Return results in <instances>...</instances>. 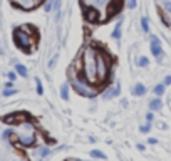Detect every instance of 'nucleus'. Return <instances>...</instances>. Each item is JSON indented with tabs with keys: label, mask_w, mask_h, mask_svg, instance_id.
Masks as SVG:
<instances>
[{
	"label": "nucleus",
	"mask_w": 171,
	"mask_h": 161,
	"mask_svg": "<svg viewBox=\"0 0 171 161\" xmlns=\"http://www.w3.org/2000/svg\"><path fill=\"white\" fill-rule=\"evenodd\" d=\"M82 62H84V71L86 76L89 79H97V72H96V60H94V52L92 49H87L82 57Z\"/></svg>",
	"instance_id": "f257e3e1"
},
{
	"label": "nucleus",
	"mask_w": 171,
	"mask_h": 161,
	"mask_svg": "<svg viewBox=\"0 0 171 161\" xmlns=\"http://www.w3.org/2000/svg\"><path fill=\"white\" fill-rule=\"evenodd\" d=\"M13 39H15V42H17L19 47H22V49H29L30 44H32V40H30V37L24 32L22 29L15 30L13 32Z\"/></svg>",
	"instance_id": "f03ea898"
},
{
	"label": "nucleus",
	"mask_w": 171,
	"mask_h": 161,
	"mask_svg": "<svg viewBox=\"0 0 171 161\" xmlns=\"http://www.w3.org/2000/svg\"><path fill=\"white\" fill-rule=\"evenodd\" d=\"M96 72H97V79H104L107 76V60L103 54L97 55L96 59Z\"/></svg>",
	"instance_id": "7ed1b4c3"
},
{
	"label": "nucleus",
	"mask_w": 171,
	"mask_h": 161,
	"mask_svg": "<svg viewBox=\"0 0 171 161\" xmlns=\"http://www.w3.org/2000/svg\"><path fill=\"white\" fill-rule=\"evenodd\" d=\"M74 89H76V92L77 94H81V96H86V98H94L96 96V92L94 91H89V89H86L84 86L81 84V82H74Z\"/></svg>",
	"instance_id": "20e7f679"
},
{
	"label": "nucleus",
	"mask_w": 171,
	"mask_h": 161,
	"mask_svg": "<svg viewBox=\"0 0 171 161\" xmlns=\"http://www.w3.org/2000/svg\"><path fill=\"white\" fill-rule=\"evenodd\" d=\"M19 141H20V144H24V146H32V144L35 143V136L34 134H22L20 138H19Z\"/></svg>",
	"instance_id": "39448f33"
},
{
	"label": "nucleus",
	"mask_w": 171,
	"mask_h": 161,
	"mask_svg": "<svg viewBox=\"0 0 171 161\" xmlns=\"http://www.w3.org/2000/svg\"><path fill=\"white\" fill-rule=\"evenodd\" d=\"M151 51H153V54L156 55V57H159V55L163 54L161 45H159V40H158L156 37H153V39H151Z\"/></svg>",
	"instance_id": "423d86ee"
},
{
	"label": "nucleus",
	"mask_w": 171,
	"mask_h": 161,
	"mask_svg": "<svg viewBox=\"0 0 171 161\" xmlns=\"http://www.w3.org/2000/svg\"><path fill=\"white\" fill-rule=\"evenodd\" d=\"M17 4L20 5L22 9L25 10H32L35 7V0H17Z\"/></svg>",
	"instance_id": "0eeeda50"
},
{
	"label": "nucleus",
	"mask_w": 171,
	"mask_h": 161,
	"mask_svg": "<svg viewBox=\"0 0 171 161\" xmlns=\"http://www.w3.org/2000/svg\"><path fill=\"white\" fill-rule=\"evenodd\" d=\"M116 94H119V86H114V87H111V89H107L104 96H106L107 99H111V98H114Z\"/></svg>",
	"instance_id": "6e6552de"
},
{
	"label": "nucleus",
	"mask_w": 171,
	"mask_h": 161,
	"mask_svg": "<svg viewBox=\"0 0 171 161\" xmlns=\"http://www.w3.org/2000/svg\"><path fill=\"white\" fill-rule=\"evenodd\" d=\"M22 118V114H10L5 118V123H9V124H13V123H20L19 119Z\"/></svg>",
	"instance_id": "1a4fd4ad"
},
{
	"label": "nucleus",
	"mask_w": 171,
	"mask_h": 161,
	"mask_svg": "<svg viewBox=\"0 0 171 161\" xmlns=\"http://www.w3.org/2000/svg\"><path fill=\"white\" fill-rule=\"evenodd\" d=\"M60 96H62L64 101H67V99H69V84H67V82L62 84V87H60Z\"/></svg>",
	"instance_id": "9d476101"
},
{
	"label": "nucleus",
	"mask_w": 171,
	"mask_h": 161,
	"mask_svg": "<svg viewBox=\"0 0 171 161\" xmlns=\"http://www.w3.org/2000/svg\"><path fill=\"white\" fill-rule=\"evenodd\" d=\"M107 4H109V0H92V5L96 9H104Z\"/></svg>",
	"instance_id": "9b49d317"
},
{
	"label": "nucleus",
	"mask_w": 171,
	"mask_h": 161,
	"mask_svg": "<svg viewBox=\"0 0 171 161\" xmlns=\"http://www.w3.org/2000/svg\"><path fill=\"white\" fill-rule=\"evenodd\" d=\"M161 106H163V102L159 101V99H153V101L149 102V107L153 111H158V109H161Z\"/></svg>",
	"instance_id": "f8f14e48"
},
{
	"label": "nucleus",
	"mask_w": 171,
	"mask_h": 161,
	"mask_svg": "<svg viewBox=\"0 0 171 161\" xmlns=\"http://www.w3.org/2000/svg\"><path fill=\"white\" fill-rule=\"evenodd\" d=\"M144 92H146V87L143 84H138L136 87H134V94H136V96H143Z\"/></svg>",
	"instance_id": "ddd939ff"
},
{
	"label": "nucleus",
	"mask_w": 171,
	"mask_h": 161,
	"mask_svg": "<svg viewBox=\"0 0 171 161\" xmlns=\"http://www.w3.org/2000/svg\"><path fill=\"white\" fill-rule=\"evenodd\" d=\"M161 7L166 10L168 13H171V0H163V2H161Z\"/></svg>",
	"instance_id": "4468645a"
},
{
	"label": "nucleus",
	"mask_w": 171,
	"mask_h": 161,
	"mask_svg": "<svg viewBox=\"0 0 171 161\" xmlns=\"http://www.w3.org/2000/svg\"><path fill=\"white\" fill-rule=\"evenodd\" d=\"M15 71H17V74H20V76L25 77L27 76V69L22 66V64H17V67H15Z\"/></svg>",
	"instance_id": "2eb2a0df"
},
{
	"label": "nucleus",
	"mask_w": 171,
	"mask_h": 161,
	"mask_svg": "<svg viewBox=\"0 0 171 161\" xmlns=\"http://www.w3.org/2000/svg\"><path fill=\"white\" fill-rule=\"evenodd\" d=\"M112 37H114V39H117V40L121 39V22L117 24V25H116L114 32H112Z\"/></svg>",
	"instance_id": "dca6fc26"
},
{
	"label": "nucleus",
	"mask_w": 171,
	"mask_h": 161,
	"mask_svg": "<svg viewBox=\"0 0 171 161\" xmlns=\"http://www.w3.org/2000/svg\"><path fill=\"white\" fill-rule=\"evenodd\" d=\"M154 92L158 94V96H161V94L164 92V84H158L156 87H154Z\"/></svg>",
	"instance_id": "f3484780"
},
{
	"label": "nucleus",
	"mask_w": 171,
	"mask_h": 161,
	"mask_svg": "<svg viewBox=\"0 0 171 161\" xmlns=\"http://www.w3.org/2000/svg\"><path fill=\"white\" fill-rule=\"evenodd\" d=\"M138 64H139L141 67H146V66L149 64V60L146 59V57H139V59H138Z\"/></svg>",
	"instance_id": "a211bd4d"
},
{
	"label": "nucleus",
	"mask_w": 171,
	"mask_h": 161,
	"mask_svg": "<svg viewBox=\"0 0 171 161\" xmlns=\"http://www.w3.org/2000/svg\"><path fill=\"white\" fill-rule=\"evenodd\" d=\"M141 25H143V29H144V32L149 30V24H148V19H146V17L141 19Z\"/></svg>",
	"instance_id": "6ab92c4d"
},
{
	"label": "nucleus",
	"mask_w": 171,
	"mask_h": 161,
	"mask_svg": "<svg viewBox=\"0 0 171 161\" xmlns=\"http://www.w3.org/2000/svg\"><path fill=\"white\" fill-rule=\"evenodd\" d=\"M13 134V131L12 129H7V131H4V134H2V138H4V139H9L10 136Z\"/></svg>",
	"instance_id": "aec40b11"
},
{
	"label": "nucleus",
	"mask_w": 171,
	"mask_h": 161,
	"mask_svg": "<svg viewBox=\"0 0 171 161\" xmlns=\"http://www.w3.org/2000/svg\"><path fill=\"white\" fill-rule=\"evenodd\" d=\"M91 156H94V158H104V153H101V151H91Z\"/></svg>",
	"instance_id": "412c9836"
},
{
	"label": "nucleus",
	"mask_w": 171,
	"mask_h": 161,
	"mask_svg": "<svg viewBox=\"0 0 171 161\" xmlns=\"http://www.w3.org/2000/svg\"><path fill=\"white\" fill-rule=\"evenodd\" d=\"M35 82H37V94H42L44 89H42V82H40V79H37Z\"/></svg>",
	"instance_id": "4be33fe9"
},
{
	"label": "nucleus",
	"mask_w": 171,
	"mask_h": 161,
	"mask_svg": "<svg viewBox=\"0 0 171 161\" xmlns=\"http://www.w3.org/2000/svg\"><path fill=\"white\" fill-rule=\"evenodd\" d=\"M12 94H17V91L15 89H5L4 91V96H12Z\"/></svg>",
	"instance_id": "5701e85b"
},
{
	"label": "nucleus",
	"mask_w": 171,
	"mask_h": 161,
	"mask_svg": "<svg viewBox=\"0 0 171 161\" xmlns=\"http://www.w3.org/2000/svg\"><path fill=\"white\" fill-rule=\"evenodd\" d=\"M51 9H52V2H47L45 4V12H51Z\"/></svg>",
	"instance_id": "b1692460"
},
{
	"label": "nucleus",
	"mask_w": 171,
	"mask_h": 161,
	"mask_svg": "<svg viewBox=\"0 0 171 161\" xmlns=\"http://www.w3.org/2000/svg\"><path fill=\"white\" fill-rule=\"evenodd\" d=\"M129 9H134V7H136V0H129Z\"/></svg>",
	"instance_id": "393cba45"
},
{
	"label": "nucleus",
	"mask_w": 171,
	"mask_h": 161,
	"mask_svg": "<svg viewBox=\"0 0 171 161\" xmlns=\"http://www.w3.org/2000/svg\"><path fill=\"white\" fill-rule=\"evenodd\" d=\"M141 131H143V133H148V131H149V124H146V126H143V127H141Z\"/></svg>",
	"instance_id": "a878e982"
},
{
	"label": "nucleus",
	"mask_w": 171,
	"mask_h": 161,
	"mask_svg": "<svg viewBox=\"0 0 171 161\" xmlns=\"http://www.w3.org/2000/svg\"><path fill=\"white\" fill-rule=\"evenodd\" d=\"M168 84H171V76H168L166 79H164V86H168Z\"/></svg>",
	"instance_id": "bb28decb"
},
{
	"label": "nucleus",
	"mask_w": 171,
	"mask_h": 161,
	"mask_svg": "<svg viewBox=\"0 0 171 161\" xmlns=\"http://www.w3.org/2000/svg\"><path fill=\"white\" fill-rule=\"evenodd\" d=\"M9 79H10V80L15 79V74H13V72H10V74H9Z\"/></svg>",
	"instance_id": "cd10ccee"
},
{
	"label": "nucleus",
	"mask_w": 171,
	"mask_h": 161,
	"mask_svg": "<svg viewBox=\"0 0 171 161\" xmlns=\"http://www.w3.org/2000/svg\"><path fill=\"white\" fill-rule=\"evenodd\" d=\"M35 2H37V4H39V2H44V0H35Z\"/></svg>",
	"instance_id": "c85d7f7f"
},
{
	"label": "nucleus",
	"mask_w": 171,
	"mask_h": 161,
	"mask_svg": "<svg viewBox=\"0 0 171 161\" xmlns=\"http://www.w3.org/2000/svg\"><path fill=\"white\" fill-rule=\"evenodd\" d=\"M170 25H171V22H170Z\"/></svg>",
	"instance_id": "c756f323"
}]
</instances>
